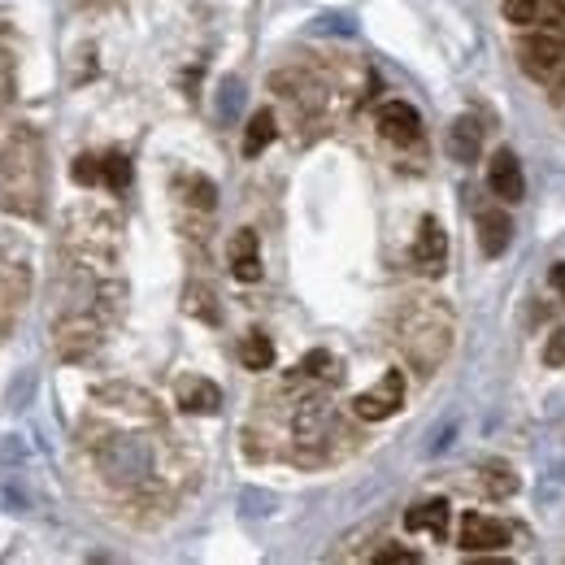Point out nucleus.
Masks as SVG:
<instances>
[{"label":"nucleus","mask_w":565,"mask_h":565,"mask_svg":"<svg viewBox=\"0 0 565 565\" xmlns=\"http://www.w3.org/2000/svg\"><path fill=\"white\" fill-rule=\"evenodd\" d=\"M479 143H483V127L475 118H457L452 122V131H448V157L452 161H475Z\"/></svg>","instance_id":"nucleus-15"},{"label":"nucleus","mask_w":565,"mask_h":565,"mask_svg":"<svg viewBox=\"0 0 565 565\" xmlns=\"http://www.w3.org/2000/svg\"><path fill=\"white\" fill-rule=\"evenodd\" d=\"M374 127H379L383 140L396 143V148H414V143L423 140V118H418V109L405 105V100H387V105H379Z\"/></svg>","instance_id":"nucleus-6"},{"label":"nucleus","mask_w":565,"mask_h":565,"mask_svg":"<svg viewBox=\"0 0 565 565\" xmlns=\"http://www.w3.org/2000/svg\"><path fill=\"white\" fill-rule=\"evenodd\" d=\"M488 188H492L500 201H522L526 196V174H522V161L509 152V148H500L492 161H488Z\"/></svg>","instance_id":"nucleus-9"},{"label":"nucleus","mask_w":565,"mask_h":565,"mask_svg":"<svg viewBox=\"0 0 565 565\" xmlns=\"http://www.w3.org/2000/svg\"><path fill=\"white\" fill-rule=\"evenodd\" d=\"M291 435L305 448L327 444V435H331V401L327 396H305L296 405V414H291Z\"/></svg>","instance_id":"nucleus-7"},{"label":"nucleus","mask_w":565,"mask_h":565,"mask_svg":"<svg viewBox=\"0 0 565 565\" xmlns=\"http://www.w3.org/2000/svg\"><path fill=\"white\" fill-rule=\"evenodd\" d=\"M44 196V148L31 127H13L0 143V210L35 217Z\"/></svg>","instance_id":"nucleus-1"},{"label":"nucleus","mask_w":565,"mask_h":565,"mask_svg":"<svg viewBox=\"0 0 565 565\" xmlns=\"http://www.w3.org/2000/svg\"><path fill=\"white\" fill-rule=\"evenodd\" d=\"M374 562H379V565H392V562H418V553H409V548H383V553H374Z\"/></svg>","instance_id":"nucleus-27"},{"label":"nucleus","mask_w":565,"mask_h":565,"mask_svg":"<svg viewBox=\"0 0 565 565\" xmlns=\"http://www.w3.org/2000/svg\"><path fill=\"white\" fill-rule=\"evenodd\" d=\"M544 365H565V327H557L553 335H548V344H544Z\"/></svg>","instance_id":"nucleus-26"},{"label":"nucleus","mask_w":565,"mask_h":565,"mask_svg":"<svg viewBox=\"0 0 565 565\" xmlns=\"http://www.w3.org/2000/svg\"><path fill=\"white\" fill-rule=\"evenodd\" d=\"M553 287L565 296V262H557V266H553Z\"/></svg>","instance_id":"nucleus-28"},{"label":"nucleus","mask_w":565,"mask_h":565,"mask_svg":"<svg viewBox=\"0 0 565 565\" xmlns=\"http://www.w3.org/2000/svg\"><path fill=\"white\" fill-rule=\"evenodd\" d=\"M509 239H513V222H509V213L479 210V244H483V253H488V257H500V253L509 248Z\"/></svg>","instance_id":"nucleus-14"},{"label":"nucleus","mask_w":565,"mask_h":565,"mask_svg":"<svg viewBox=\"0 0 565 565\" xmlns=\"http://www.w3.org/2000/svg\"><path fill=\"white\" fill-rule=\"evenodd\" d=\"M179 405H183L188 414H217V405H222V392L213 387L210 379H201V374H188V379H179Z\"/></svg>","instance_id":"nucleus-13"},{"label":"nucleus","mask_w":565,"mask_h":565,"mask_svg":"<svg viewBox=\"0 0 565 565\" xmlns=\"http://www.w3.org/2000/svg\"><path fill=\"white\" fill-rule=\"evenodd\" d=\"M479 483H483V492L495 495V500H500V495L518 492V479H513V470H504V466H492V470H488Z\"/></svg>","instance_id":"nucleus-22"},{"label":"nucleus","mask_w":565,"mask_h":565,"mask_svg":"<svg viewBox=\"0 0 565 565\" xmlns=\"http://www.w3.org/2000/svg\"><path fill=\"white\" fill-rule=\"evenodd\" d=\"M279 136V122H275V114L270 109H257L253 118H248V131H244V157H257V152H266L270 143Z\"/></svg>","instance_id":"nucleus-17"},{"label":"nucleus","mask_w":565,"mask_h":565,"mask_svg":"<svg viewBox=\"0 0 565 565\" xmlns=\"http://www.w3.org/2000/svg\"><path fill=\"white\" fill-rule=\"evenodd\" d=\"M557 9V0H504V22L513 26H535Z\"/></svg>","instance_id":"nucleus-18"},{"label":"nucleus","mask_w":565,"mask_h":565,"mask_svg":"<svg viewBox=\"0 0 565 565\" xmlns=\"http://www.w3.org/2000/svg\"><path fill=\"white\" fill-rule=\"evenodd\" d=\"M444 262H448V235H444V226H439L435 217H423L418 239H414V266H418L423 275H439Z\"/></svg>","instance_id":"nucleus-11"},{"label":"nucleus","mask_w":565,"mask_h":565,"mask_svg":"<svg viewBox=\"0 0 565 565\" xmlns=\"http://www.w3.org/2000/svg\"><path fill=\"white\" fill-rule=\"evenodd\" d=\"M100 183H105L109 192H127V188H131V161H127L122 152L100 157Z\"/></svg>","instance_id":"nucleus-20"},{"label":"nucleus","mask_w":565,"mask_h":565,"mask_svg":"<svg viewBox=\"0 0 565 565\" xmlns=\"http://www.w3.org/2000/svg\"><path fill=\"white\" fill-rule=\"evenodd\" d=\"M296 370H300V374H309V379H327V374H335V356L327 353V349H313V353L305 356Z\"/></svg>","instance_id":"nucleus-23"},{"label":"nucleus","mask_w":565,"mask_h":565,"mask_svg":"<svg viewBox=\"0 0 565 565\" xmlns=\"http://www.w3.org/2000/svg\"><path fill=\"white\" fill-rule=\"evenodd\" d=\"M9 92H13V35L0 26V109H4Z\"/></svg>","instance_id":"nucleus-21"},{"label":"nucleus","mask_w":565,"mask_h":565,"mask_svg":"<svg viewBox=\"0 0 565 565\" xmlns=\"http://www.w3.org/2000/svg\"><path fill=\"white\" fill-rule=\"evenodd\" d=\"M509 544V526L488 513H466L461 518V548L466 553H488V548H504Z\"/></svg>","instance_id":"nucleus-10"},{"label":"nucleus","mask_w":565,"mask_h":565,"mask_svg":"<svg viewBox=\"0 0 565 565\" xmlns=\"http://www.w3.org/2000/svg\"><path fill=\"white\" fill-rule=\"evenodd\" d=\"M239 361H244V370H270V365H275V344H270L262 331H253V335H244V344H239Z\"/></svg>","instance_id":"nucleus-19"},{"label":"nucleus","mask_w":565,"mask_h":565,"mask_svg":"<svg viewBox=\"0 0 565 565\" xmlns=\"http://www.w3.org/2000/svg\"><path fill=\"white\" fill-rule=\"evenodd\" d=\"M396 344H401V353L414 370L430 374L448 356V344H452V313L444 305L426 300V296L409 300L396 318Z\"/></svg>","instance_id":"nucleus-2"},{"label":"nucleus","mask_w":565,"mask_h":565,"mask_svg":"<svg viewBox=\"0 0 565 565\" xmlns=\"http://www.w3.org/2000/svg\"><path fill=\"white\" fill-rule=\"evenodd\" d=\"M270 83H275V92H279L282 105H291V109H296V118H313V114H318V105H322V87H318L309 74L279 71Z\"/></svg>","instance_id":"nucleus-8"},{"label":"nucleus","mask_w":565,"mask_h":565,"mask_svg":"<svg viewBox=\"0 0 565 565\" xmlns=\"http://www.w3.org/2000/svg\"><path fill=\"white\" fill-rule=\"evenodd\" d=\"M188 201H192L196 210H213V183L210 179L192 174V179H188Z\"/></svg>","instance_id":"nucleus-25"},{"label":"nucleus","mask_w":565,"mask_h":565,"mask_svg":"<svg viewBox=\"0 0 565 565\" xmlns=\"http://www.w3.org/2000/svg\"><path fill=\"white\" fill-rule=\"evenodd\" d=\"M518 62L535 83H557L565 78V31L562 26H540L518 44Z\"/></svg>","instance_id":"nucleus-3"},{"label":"nucleus","mask_w":565,"mask_h":565,"mask_svg":"<svg viewBox=\"0 0 565 565\" xmlns=\"http://www.w3.org/2000/svg\"><path fill=\"white\" fill-rule=\"evenodd\" d=\"M401 405H405V374H401V370H387L370 392L356 396L353 414L361 423H383V418H392Z\"/></svg>","instance_id":"nucleus-4"},{"label":"nucleus","mask_w":565,"mask_h":565,"mask_svg":"<svg viewBox=\"0 0 565 565\" xmlns=\"http://www.w3.org/2000/svg\"><path fill=\"white\" fill-rule=\"evenodd\" d=\"M71 174H74V183H83V188H96V183H100V157H78Z\"/></svg>","instance_id":"nucleus-24"},{"label":"nucleus","mask_w":565,"mask_h":565,"mask_svg":"<svg viewBox=\"0 0 565 565\" xmlns=\"http://www.w3.org/2000/svg\"><path fill=\"white\" fill-rule=\"evenodd\" d=\"M405 526L409 531H426V535H444L448 531V504L444 500H423V504H414L409 513H405Z\"/></svg>","instance_id":"nucleus-16"},{"label":"nucleus","mask_w":565,"mask_h":565,"mask_svg":"<svg viewBox=\"0 0 565 565\" xmlns=\"http://www.w3.org/2000/svg\"><path fill=\"white\" fill-rule=\"evenodd\" d=\"M53 344H57V356H62V361H83V356L100 344V322H96L92 313L74 309V313H66V318L53 327Z\"/></svg>","instance_id":"nucleus-5"},{"label":"nucleus","mask_w":565,"mask_h":565,"mask_svg":"<svg viewBox=\"0 0 565 565\" xmlns=\"http://www.w3.org/2000/svg\"><path fill=\"white\" fill-rule=\"evenodd\" d=\"M231 275L239 282H257L262 279V248H257V231H235L231 235Z\"/></svg>","instance_id":"nucleus-12"}]
</instances>
